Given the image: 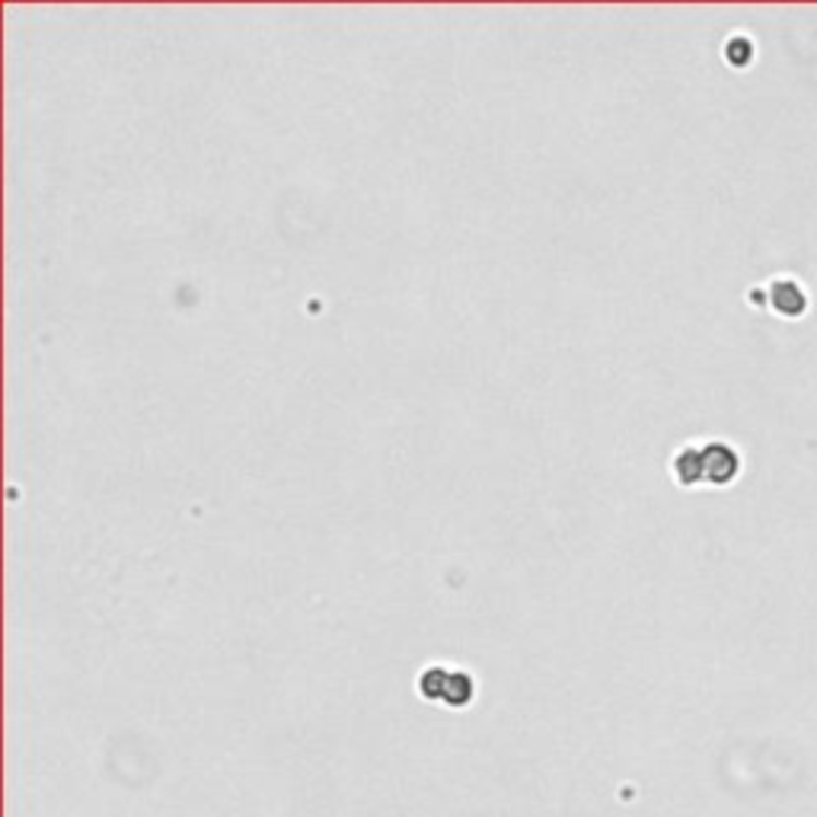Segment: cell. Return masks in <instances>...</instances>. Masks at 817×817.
I'll use <instances>...</instances> for the list:
<instances>
[{
  "label": "cell",
  "mask_w": 817,
  "mask_h": 817,
  "mask_svg": "<svg viewBox=\"0 0 817 817\" xmlns=\"http://www.w3.org/2000/svg\"><path fill=\"white\" fill-rule=\"evenodd\" d=\"M760 294H763V304H767L773 313L785 317V320L805 317V313H808V304H812V300H808V291L802 287L798 279H792V275L773 279Z\"/></svg>",
  "instance_id": "1"
},
{
  "label": "cell",
  "mask_w": 817,
  "mask_h": 817,
  "mask_svg": "<svg viewBox=\"0 0 817 817\" xmlns=\"http://www.w3.org/2000/svg\"><path fill=\"white\" fill-rule=\"evenodd\" d=\"M422 694L435 696L450 706H463L473 696V684L463 671H450V667H428L422 677Z\"/></svg>",
  "instance_id": "2"
},
{
  "label": "cell",
  "mask_w": 817,
  "mask_h": 817,
  "mask_svg": "<svg viewBox=\"0 0 817 817\" xmlns=\"http://www.w3.org/2000/svg\"><path fill=\"white\" fill-rule=\"evenodd\" d=\"M706 483L709 486H732L741 476V453L729 441H706L702 445Z\"/></svg>",
  "instance_id": "3"
},
{
  "label": "cell",
  "mask_w": 817,
  "mask_h": 817,
  "mask_svg": "<svg viewBox=\"0 0 817 817\" xmlns=\"http://www.w3.org/2000/svg\"><path fill=\"white\" fill-rule=\"evenodd\" d=\"M671 476L677 486L696 489L706 483V463H702V445H680L671 453Z\"/></svg>",
  "instance_id": "4"
},
{
  "label": "cell",
  "mask_w": 817,
  "mask_h": 817,
  "mask_svg": "<svg viewBox=\"0 0 817 817\" xmlns=\"http://www.w3.org/2000/svg\"><path fill=\"white\" fill-rule=\"evenodd\" d=\"M754 42L747 39V36H732V39L725 42V61L732 64V68H747L750 61H754Z\"/></svg>",
  "instance_id": "5"
}]
</instances>
